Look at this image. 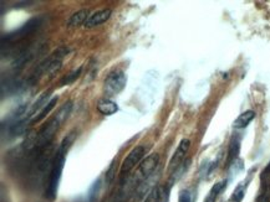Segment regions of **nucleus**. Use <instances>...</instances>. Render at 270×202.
Returning <instances> with one entry per match:
<instances>
[{
	"label": "nucleus",
	"instance_id": "39448f33",
	"mask_svg": "<svg viewBox=\"0 0 270 202\" xmlns=\"http://www.w3.org/2000/svg\"><path fill=\"white\" fill-rule=\"evenodd\" d=\"M158 162H159V157H158L157 153H153L151 154V155H148V157L140 164V166H138V170L135 176L136 182H144L146 180L150 179L151 175L153 174V171H155L156 168L158 166Z\"/></svg>",
	"mask_w": 270,
	"mask_h": 202
},
{
	"label": "nucleus",
	"instance_id": "5701e85b",
	"mask_svg": "<svg viewBox=\"0 0 270 202\" xmlns=\"http://www.w3.org/2000/svg\"><path fill=\"white\" fill-rule=\"evenodd\" d=\"M178 202H192V195L188 190H182L179 192Z\"/></svg>",
	"mask_w": 270,
	"mask_h": 202
},
{
	"label": "nucleus",
	"instance_id": "6e6552de",
	"mask_svg": "<svg viewBox=\"0 0 270 202\" xmlns=\"http://www.w3.org/2000/svg\"><path fill=\"white\" fill-rule=\"evenodd\" d=\"M111 14H112L111 9H102V10H98V12L90 15L86 23L83 24V26L87 29H92L95 28V26L101 25V24L106 23V21L109 20Z\"/></svg>",
	"mask_w": 270,
	"mask_h": 202
},
{
	"label": "nucleus",
	"instance_id": "a211bd4d",
	"mask_svg": "<svg viewBox=\"0 0 270 202\" xmlns=\"http://www.w3.org/2000/svg\"><path fill=\"white\" fill-rule=\"evenodd\" d=\"M81 72H82V66H80L78 70L72 71L71 73L66 74V76L64 77L63 80L60 81V86H67V85H71V83H74L76 80H78L79 77H80Z\"/></svg>",
	"mask_w": 270,
	"mask_h": 202
},
{
	"label": "nucleus",
	"instance_id": "f3484780",
	"mask_svg": "<svg viewBox=\"0 0 270 202\" xmlns=\"http://www.w3.org/2000/svg\"><path fill=\"white\" fill-rule=\"evenodd\" d=\"M100 188H101V180L97 179L94 184H92L91 188H89V192H87L86 195V202H95L98 196V192H100Z\"/></svg>",
	"mask_w": 270,
	"mask_h": 202
},
{
	"label": "nucleus",
	"instance_id": "f03ea898",
	"mask_svg": "<svg viewBox=\"0 0 270 202\" xmlns=\"http://www.w3.org/2000/svg\"><path fill=\"white\" fill-rule=\"evenodd\" d=\"M71 102H66L65 104L59 109L55 115L52 118H50L48 122L44 124L40 128V130L36 133V144H35L34 150L40 151L43 149L48 148L49 145H51V140L54 139L55 134L59 130V128L61 127L66 118L69 117L70 112H71Z\"/></svg>",
	"mask_w": 270,
	"mask_h": 202
},
{
	"label": "nucleus",
	"instance_id": "412c9836",
	"mask_svg": "<svg viewBox=\"0 0 270 202\" xmlns=\"http://www.w3.org/2000/svg\"><path fill=\"white\" fill-rule=\"evenodd\" d=\"M260 179H262L263 186H264V185H269V180H270V161H269V164H268V165L265 166L264 170H263L262 175H260Z\"/></svg>",
	"mask_w": 270,
	"mask_h": 202
},
{
	"label": "nucleus",
	"instance_id": "dca6fc26",
	"mask_svg": "<svg viewBox=\"0 0 270 202\" xmlns=\"http://www.w3.org/2000/svg\"><path fill=\"white\" fill-rule=\"evenodd\" d=\"M225 186H227V180H223V181H221V182H217L216 185L210 188L209 194H208V196L206 197L204 202H216L217 197L221 195L222 191L224 190Z\"/></svg>",
	"mask_w": 270,
	"mask_h": 202
},
{
	"label": "nucleus",
	"instance_id": "6ab92c4d",
	"mask_svg": "<svg viewBox=\"0 0 270 202\" xmlns=\"http://www.w3.org/2000/svg\"><path fill=\"white\" fill-rule=\"evenodd\" d=\"M245 188H247V182H241L236 188L234 192H233L232 197H230V201L232 202H241L243 197L245 194Z\"/></svg>",
	"mask_w": 270,
	"mask_h": 202
},
{
	"label": "nucleus",
	"instance_id": "f8f14e48",
	"mask_svg": "<svg viewBox=\"0 0 270 202\" xmlns=\"http://www.w3.org/2000/svg\"><path fill=\"white\" fill-rule=\"evenodd\" d=\"M239 151H240V139L238 137H233L229 143V149H228V157H227V168L230 166L233 162L236 161L239 157Z\"/></svg>",
	"mask_w": 270,
	"mask_h": 202
},
{
	"label": "nucleus",
	"instance_id": "2eb2a0df",
	"mask_svg": "<svg viewBox=\"0 0 270 202\" xmlns=\"http://www.w3.org/2000/svg\"><path fill=\"white\" fill-rule=\"evenodd\" d=\"M89 10L87 9H82V10H79V12H76L75 14L71 15V17L69 19V23H67V25L70 26V28H76V26H80L82 25V24L86 23V20L89 19Z\"/></svg>",
	"mask_w": 270,
	"mask_h": 202
},
{
	"label": "nucleus",
	"instance_id": "f257e3e1",
	"mask_svg": "<svg viewBox=\"0 0 270 202\" xmlns=\"http://www.w3.org/2000/svg\"><path fill=\"white\" fill-rule=\"evenodd\" d=\"M75 138H76L75 133H70L69 135L61 142L60 146H59V149L56 150V154H55L54 161H52L51 169H50L49 180H48V185H46V192H45L46 199L50 200V201H54V200L56 199L59 184H60V179H61V174H63L64 165H65L66 153L70 149V146L72 145V143H74Z\"/></svg>",
	"mask_w": 270,
	"mask_h": 202
},
{
	"label": "nucleus",
	"instance_id": "ddd939ff",
	"mask_svg": "<svg viewBox=\"0 0 270 202\" xmlns=\"http://www.w3.org/2000/svg\"><path fill=\"white\" fill-rule=\"evenodd\" d=\"M58 101H59V97H58V96H56V97H52L51 100L49 101V103H48V104H46L45 107H44V108L41 109V111L39 112V113L36 114V115H35V117L32 118V120H30V126H32V124H35V123L41 122V120H43L44 118H45L46 115H48V114H49L50 112L52 111V109H54V107H55V105H56V103H58Z\"/></svg>",
	"mask_w": 270,
	"mask_h": 202
},
{
	"label": "nucleus",
	"instance_id": "423d86ee",
	"mask_svg": "<svg viewBox=\"0 0 270 202\" xmlns=\"http://www.w3.org/2000/svg\"><path fill=\"white\" fill-rule=\"evenodd\" d=\"M143 155H144L143 146L138 145V146H136V148H133L132 150L129 151V154L127 155L126 159L124 160V162H122L120 174L122 175V176H125V175L128 174L129 171L132 170V169L137 165L138 162L141 161V159L143 158Z\"/></svg>",
	"mask_w": 270,
	"mask_h": 202
},
{
	"label": "nucleus",
	"instance_id": "0eeeda50",
	"mask_svg": "<svg viewBox=\"0 0 270 202\" xmlns=\"http://www.w3.org/2000/svg\"><path fill=\"white\" fill-rule=\"evenodd\" d=\"M190 148H191V140L182 139L181 143H179L178 148H177V150L175 151L172 159H171V161H170L168 170H170L171 173H175V171L177 170V169H178L182 164H183V160H184V158H186V154L188 153Z\"/></svg>",
	"mask_w": 270,
	"mask_h": 202
},
{
	"label": "nucleus",
	"instance_id": "9b49d317",
	"mask_svg": "<svg viewBox=\"0 0 270 202\" xmlns=\"http://www.w3.org/2000/svg\"><path fill=\"white\" fill-rule=\"evenodd\" d=\"M49 97H50V91H48V92H44L40 97L38 98V101H35V103L32 105L30 111L28 112V115H26V118L29 119V122L35 117V115H36V113H39V112H40L41 109L48 104V103H49L48 102V98Z\"/></svg>",
	"mask_w": 270,
	"mask_h": 202
},
{
	"label": "nucleus",
	"instance_id": "4be33fe9",
	"mask_svg": "<svg viewBox=\"0 0 270 202\" xmlns=\"http://www.w3.org/2000/svg\"><path fill=\"white\" fill-rule=\"evenodd\" d=\"M113 179H115V161L111 164V166H110V169L107 170L106 173V182L109 184V185H111L113 181Z\"/></svg>",
	"mask_w": 270,
	"mask_h": 202
},
{
	"label": "nucleus",
	"instance_id": "1a4fd4ad",
	"mask_svg": "<svg viewBox=\"0 0 270 202\" xmlns=\"http://www.w3.org/2000/svg\"><path fill=\"white\" fill-rule=\"evenodd\" d=\"M170 196V186L157 185L152 188L144 202H168Z\"/></svg>",
	"mask_w": 270,
	"mask_h": 202
},
{
	"label": "nucleus",
	"instance_id": "4468645a",
	"mask_svg": "<svg viewBox=\"0 0 270 202\" xmlns=\"http://www.w3.org/2000/svg\"><path fill=\"white\" fill-rule=\"evenodd\" d=\"M255 118V112L254 111H247L244 113H241L234 123H233V127L237 129H243L245 127L249 126V123Z\"/></svg>",
	"mask_w": 270,
	"mask_h": 202
},
{
	"label": "nucleus",
	"instance_id": "aec40b11",
	"mask_svg": "<svg viewBox=\"0 0 270 202\" xmlns=\"http://www.w3.org/2000/svg\"><path fill=\"white\" fill-rule=\"evenodd\" d=\"M270 201V185L263 186L262 194L259 195L256 202H269Z\"/></svg>",
	"mask_w": 270,
	"mask_h": 202
},
{
	"label": "nucleus",
	"instance_id": "7ed1b4c3",
	"mask_svg": "<svg viewBox=\"0 0 270 202\" xmlns=\"http://www.w3.org/2000/svg\"><path fill=\"white\" fill-rule=\"evenodd\" d=\"M41 24H43V17H32V19L26 21L21 28H19L17 30H15V31L13 32H9L5 36L1 37V43H3V46H9L12 45V43L23 41L24 39H26L29 35H32V32L36 31V30L40 28Z\"/></svg>",
	"mask_w": 270,
	"mask_h": 202
},
{
	"label": "nucleus",
	"instance_id": "9d476101",
	"mask_svg": "<svg viewBox=\"0 0 270 202\" xmlns=\"http://www.w3.org/2000/svg\"><path fill=\"white\" fill-rule=\"evenodd\" d=\"M96 108H97L98 113H101L102 115H112L118 111V105L110 98H102L97 102Z\"/></svg>",
	"mask_w": 270,
	"mask_h": 202
},
{
	"label": "nucleus",
	"instance_id": "20e7f679",
	"mask_svg": "<svg viewBox=\"0 0 270 202\" xmlns=\"http://www.w3.org/2000/svg\"><path fill=\"white\" fill-rule=\"evenodd\" d=\"M127 83V76L122 70H113L107 74L104 82V93L107 97H115L124 91Z\"/></svg>",
	"mask_w": 270,
	"mask_h": 202
}]
</instances>
